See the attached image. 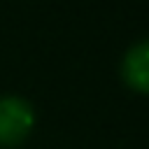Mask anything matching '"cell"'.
Returning <instances> with one entry per match:
<instances>
[{
    "label": "cell",
    "mask_w": 149,
    "mask_h": 149,
    "mask_svg": "<svg viewBox=\"0 0 149 149\" xmlns=\"http://www.w3.org/2000/svg\"><path fill=\"white\" fill-rule=\"evenodd\" d=\"M121 77L133 91L149 93V40H142L126 51L121 63Z\"/></svg>",
    "instance_id": "2"
},
{
    "label": "cell",
    "mask_w": 149,
    "mask_h": 149,
    "mask_svg": "<svg viewBox=\"0 0 149 149\" xmlns=\"http://www.w3.org/2000/svg\"><path fill=\"white\" fill-rule=\"evenodd\" d=\"M33 126V107L16 95L0 98V142L14 144L28 135Z\"/></svg>",
    "instance_id": "1"
}]
</instances>
